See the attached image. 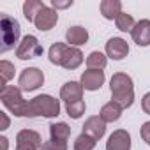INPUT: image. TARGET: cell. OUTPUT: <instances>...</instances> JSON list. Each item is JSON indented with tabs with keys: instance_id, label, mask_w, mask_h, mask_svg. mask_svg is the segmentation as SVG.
Masks as SVG:
<instances>
[{
	"instance_id": "27",
	"label": "cell",
	"mask_w": 150,
	"mask_h": 150,
	"mask_svg": "<svg viewBox=\"0 0 150 150\" xmlns=\"http://www.w3.org/2000/svg\"><path fill=\"white\" fill-rule=\"evenodd\" d=\"M139 136H141V139L150 146V122H145V124L141 125V129H139Z\"/></svg>"
},
{
	"instance_id": "31",
	"label": "cell",
	"mask_w": 150,
	"mask_h": 150,
	"mask_svg": "<svg viewBox=\"0 0 150 150\" xmlns=\"http://www.w3.org/2000/svg\"><path fill=\"white\" fill-rule=\"evenodd\" d=\"M0 143H2V150H7V148H9V139H7L6 136L0 138Z\"/></svg>"
},
{
	"instance_id": "17",
	"label": "cell",
	"mask_w": 150,
	"mask_h": 150,
	"mask_svg": "<svg viewBox=\"0 0 150 150\" xmlns=\"http://www.w3.org/2000/svg\"><path fill=\"white\" fill-rule=\"evenodd\" d=\"M122 111H124V108H122L118 103L110 101V103H106V104L101 108L99 117H101L106 124H108V122H117V120L122 117Z\"/></svg>"
},
{
	"instance_id": "7",
	"label": "cell",
	"mask_w": 150,
	"mask_h": 150,
	"mask_svg": "<svg viewBox=\"0 0 150 150\" xmlns=\"http://www.w3.org/2000/svg\"><path fill=\"white\" fill-rule=\"evenodd\" d=\"M42 146L41 134L32 129H21L16 134V150H39Z\"/></svg>"
},
{
	"instance_id": "3",
	"label": "cell",
	"mask_w": 150,
	"mask_h": 150,
	"mask_svg": "<svg viewBox=\"0 0 150 150\" xmlns=\"http://www.w3.org/2000/svg\"><path fill=\"white\" fill-rule=\"evenodd\" d=\"M0 99L4 106L14 115V117H27V101L21 96V88L14 85H6L0 90Z\"/></svg>"
},
{
	"instance_id": "2",
	"label": "cell",
	"mask_w": 150,
	"mask_h": 150,
	"mask_svg": "<svg viewBox=\"0 0 150 150\" xmlns=\"http://www.w3.org/2000/svg\"><path fill=\"white\" fill-rule=\"evenodd\" d=\"M60 115V101L53 96L41 94L28 101L27 104V117H44V118H55Z\"/></svg>"
},
{
	"instance_id": "30",
	"label": "cell",
	"mask_w": 150,
	"mask_h": 150,
	"mask_svg": "<svg viewBox=\"0 0 150 150\" xmlns=\"http://www.w3.org/2000/svg\"><path fill=\"white\" fill-rule=\"evenodd\" d=\"M0 117H2V127H0V129H2V131H6L7 127H9V117L2 111V113H0Z\"/></svg>"
},
{
	"instance_id": "18",
	"label": "cell",
	"mask_w": 150,
	"mask_h": 150,
	"mask_svg": "<svg viewBox=\"0 0 150 150\" xmlns=\"http://www.w3.org/2000/svg\"><path fill=\"white\" fill-rule=\"evenodd\" d=\"M99 9L104 20H117V16L122 13V2L120 0H103Z\"/></svg>"
},
{
	"instance_id": "1",
	"label": "cell",
	"mask_w": 150,
	"mask_h": 150,
	"mask_svg": "<svg viewBox=\"0 0 150 150\" xmlns=\"http://www.w3.org/2000/svg\"><path fill=\"white\" fill-rule=\"evenodd\" d=\"M111 101L118 103L124 110L131 108L134 103V83L132 78L125 72H115L110 80Z\"/></svg>"
},
{
	"instance_id": "8",
	"label": "cell",
	"mask_w": 150,
	"mask_h": 150,
	"mask_svg": "<svg viewBox=\"0 0 150 150\" xmlns=\"http://www.w3.org/2000/svg\"><path fill=\"white\" fill-rule=\"evenodd\" d=\"M81 64H83V53H81V50L65 44V48L62 51V57L58 60V65L64 67V69H67V71H74V69H78Z\"/></svg>"
},
{
	"instance_id": "23",
	"label": "cell",
	"mask_w": 150,
	"mask_h": 150,
	"mask_svg": "<svg viewBox=\"0 0 150 150\" xmlns=\"http://www.w3.org/2000/svg\"><path fill=\"white\" fill-rule=\"evenodd\" d=\"M115 23H117V28L120 32H131L134 28V25H136L134 23V18L131 14H127V13H120L117 16V20H115Z\"/></svg>"
},
{
	"instance_id": "10",
	"label": "cell",
	"mask_w": 150,
	"mask_h": 150,
	"mask_svg": "<svg viewBox=\"0 0 150 150\" xmlns=\"http://www.w3.org/2000/svg\"><path fill=\"white\" fill-rule=\"evenodd\" d=\"M104 80H106V76H104V71L88 69V71H85V72L81 74V80H80V83H81V87H83L85 90H90V92H94V90H99V88L104 85Z\"/></svg>"
},
{
	"instance_id": "14",
	"label": "cell",
	"mask_w": 150,
	"mask_h": 150,
	"mask_svg": "<svg viewBox=\"0 0 150 150\" xmlns=\"http://www.w3.org/2000/svg\"><path fill=\"white\" fill-rule=\"evenodd\" d=\"M83 132L88 134V136H92L97 141V139H101L106 134V122L101 117H96V115L88 117L85 120V124H83Z\"/></svg>"
},
{
	"instance_id": "22",
	"label": "cell",
	"mask_w": 150,
	"mask_h": 150,
	"mask_svg": "<svg viewBox=\"0 0 150 150\" xmlns=\"http://www.w3.org/2000/svg\"><path fill=\"white\" fill-rule=\"evenodd\" d=\"M85 110H87V106H85V101H83V99H81V101H76V103H69V104H65L67 115H69L71 118H74V120L81 118V117L85 115Z\"/></svg>"
},
{
	"instance_id": "20",
	"label": "cell",
	"mask_w": 150,
	"mask_h": 150,
	"mask_svg": "<svg viewBox=\"0 0 150 150\" xmlns=\"http://www.w3.org/2000/svg\"><path fill=\"white\" fill-rule=\"evenodd\" d=\"M44 7V4L41 2V0H27V2L23 4V14L27 18V21H35V16L39 14V11Z\"/></svg>"
},
{
	"instance_id": "5",
	"label": "cell",
	"mask_w": 150,
	"mask_h": 150,
	"mask_svg": "<svg viewBox=\"0 0 150 150\" xmlns=\"http://www.w3.org/2000/svg\"><path fill=\"white\" fill-rule=\"evenodd\" d=\"M42 83H44V74L37 67H27V69H23L21 74H20V80H18L20 88L25 90V92H34L39 87H42Z\"/></svg>"
},
{
	"instance_id": "24",
	"label": "cell",
	"mask_w": 150,
	"mask_h": 150,
	"mask_svg": "<svg viewBox=\"0 0 150 150\" xmlns=\"http://www.w3.org/2000/svg\"><path fill=\"white\" fill-rule=\"evenodd\" d=\"M96 143H97V141H96L92 136L81 132V134L76 138V141H74V150H94V148H96Z\"/></svg>"
},
{
	"instance_id": "26",
	"label": "cell",
	"mask_w": 150,
	"mask_h": 150,
	"mask_svg": "<svg viewBox=\"0 0 150 150\" xmlns=\"http://www.w3.org/2000/svg\"><path fill=\"white\" fill-rule=\"evenodd\" d=\"M41 150H67V143L65 141H57V139H48L42 143Z\"/></svg>"
},
{
	"instance_id": "28",
	"label": "cell",
	"mask_w": 150,
	"mask_h": 150,
	"mask_svg": "<svg viewBox=\"0 0 150 150\" xmlns=\"http://www.w3.org/2000/svg\"><path fill=\"white\" fill-rule=\"evenodd\" d=\"M72 6V0H65V2H62V0H51V7L55 9V11H58V9H67V7H71Z\"/></svg>"
},
{
	"instance_id": "6",
	"label": "cell",
	"mask_w": 150,
	"mask_h": 150,
	"mask_svg": "<svg viewBox=\"0 0 150 150\" xmlns=\"http://www.w3.org/2000/svg\"><path fill=\"white\" fill-rule=\"evenodd\" d=\"M42 55V46L39 42V39L35 35H25L20 42V46L16 48V57L20 60H30Z\"/></svg>"
},
{
	"instance_id": "9",
	"label": "cell",
	"mask_w": 150,
	"mask_h": 150,
	"mask_svg": "<svg viewBox=\"0 0 150 150\" xmlns=\"http://www.w3.org/2000/svg\"><path fill=\"white\" fill-rule=\"evenodd\" d=\"M57 21H58V13H57L53 7L44 6V7L39 11V14L35 16L34 25H35L37 30H41V32H48V30H51V28L57 25Z\"/></svg>"
},
{
	"instance_id": "21",
	"label": "cell",
	"mask_w": 150,
	"mask_h": 150,
	"mask_svg": "<svg viewBox=\"0 0 150 150\" xmlns=\"http://www.w3.org/2000/svg\"><path fill=\"white\" fill-rule=\"evenodd\" d=\"M108 64V57L103 55L101 51H92L88 57H87V67L88 69H97V71H103Z\"/></svg>"
},
{
	"instance_id": "11",
	"label": "cell",
	"mask_w": 150,
	"mask_h": 150,
	"mask_svg": "<svg viewBox=\"0 0 150 150\" xmlns=\"http://www.w3.org/2000/svg\"><path fill=\"white\" fill-rule=\"evenodd\" d=\"M106 150H131V134L125 129H117L106 141Z\"/></svg>"
},
{
	"instance_id": "16",
	"label": "cell",
	"mask_w": 150,
	"mask_h": 150,
	"mask_svg": "<svg viewBox=\"0 0 150 150\" xmlns=\"http://www.w3.org/2000/svg\"><path fill=\"white\" fill-rule=\"evenodd\" d=\"M65 41L69 42V46H74V48H78L81 44H85L88 41V32L87 28L76 25V27H69L67 32H65Z\"/></svg>"
},
{
	"instance_id": "25",
	"label": "cell",
	"mask_w": 150,
	"mask_h": 150,
	"mask_svg": "<svg viewBox=\"0 0 150 150\" xmlns=\"http://www.w3.org/2000/svg\"><path fill=\"white\" fill-rule=\"evenodd\" d=\"M0 74H2V88H4L6 83L14 78V64H11L9 60H2L0 62Z\"/></svg>"
},
{
	"instance_id": "19",
	"label": "cell",
	"mask_w": 150,
	"mask_h": 150,
	"mask_svg": "<svg viewBox=\"0 0 150 150\" xmlns=\"http://www.w3.org/2000/svg\"><path fill=\"white\" fill-rule=\"evenodd\" d=\"M50 136H51V139L65 141V143H67V139H69V136H71V127H69L65 122L50 124Z\"/></svg>"
},
{
	"instance_id": "4",
	"label": "cell",
	"mask_w": 150,
	"mask_h": 150,
	"mask_svg": "<svg viewBox=\"0 0 150 150\" xmlns=\"http://www.w3.org/2000/svg\"><path fill=\"white\" fill-rule=\"evenodd\" d=\"M0 30H2V46H0V51L6 53V51L13 50L14 44L20 41L21 27H20L18 20H14L13 16L2 13V18H0Z\"/></svg>"
},
{
	"instance_id": "15",
	"label": "cell",
	"mask_w": 150,
	"mask_h": 150,
	"mask_svg": "<svg viewBox=\"0 0 150 150\" xmlns=\"http://www.w3.org/2000/svg\"><path fill=\"white\" fill-rule=\"evenodd\" d=\"M131 35L138 46H150V20H139L131 30Z\"/></svg>"
},
{
	"instance_id": "12",
	"label": "cell",
	"mask_w": 150,
	"mask_h": 150,
	"mask_svg": "<svg viewBox=\"0 0 150 150\" xmlns=\"http://www.w3.org/2000/svg\"><path fill=\"white\" fill-rule=\"evenodd\" d=\"M129 53V44L122 37H111L106 42V55L111 60H122Z\"/></svg>"
},
{
	"instance_id": "13",
	"label": "cell",
	"mask_w": 150,
	"mask_h": 150,
	"mask_svg": "<svg viewBox=\"0 0 150 150\" xmlns=\"http://www.w3.org/2000/svg\"><path fill=\"white\" fill-rule=\"evenodd\" d=\"M83 90H85V88L81 87V83H78V81H67V83L60 88V99H62L65 104L81 101Z\"/></svg>"
},
{
	"instance_id": "29",
	"label": "cell",
	"mask_w": 150,
	"mask_h": 150,
	"mask_svg": "<svg viewBox=\"0 0 150 150\" xmlns=\"http://www.w3.org/2000/svg\"><path fill=\"white\" fill-rule=\"evenodd\" d=\"M141 108H143V111H145L146 115H150V92H146V94L143 96V99H141Z\"/></svg>"
}]
</instances>
